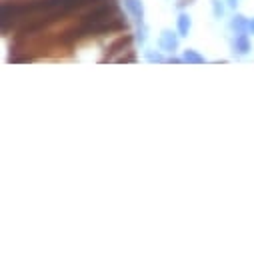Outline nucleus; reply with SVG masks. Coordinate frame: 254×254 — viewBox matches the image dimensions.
<instances>
[{
  "label": "nucleus",
  "instance_id": "nucleus-1",
  "mask_svg": "<svg viewBox=\"0 0 254 254\" xmlns=\"http://www.w3.org/2000/svg\"><path fill=\"white\" fill-rule=\"evenodd\" d=\"M178 38H180V34H178V32L162 30V34H160V38H158V46H160V50L174 54V52L178 50V42H180Z\"/></svg>",
  "mask_w": 254,
  "mask_h": 254
},
{
  "label": "nucleus",
  "instance_id": "nucleus-2",
  "mask_svg": "<svg viewBox=\"0 0 254 254\" xmlns=\"http://www.w3.org/2000/svg\"><path fill=\"white\" fill-rule=\"evenodd\" d=\"M124 8L136 22H144V4L142 0H124Z\"/></svg>",
  "mask_w": 254,
  "mask_h": 254
},
{
  "label": "nucleus",
  "instance_id": "nucleus-3",
  "mask_svg": "<svg viewBox=\"0 0 254 254\" xmlns=\"http://www.w3.org/2000/svg\"><path fill=\"white\" fill-rule=\"evenodd\" d=\"M232 52L238 54V56H246L250 52V38L248 34H236L234 40H232Z\"/></svg>",
  "mask_w": 254,
  "mask_h": 254
},
{
  "label": "nucleus",
  "instance_id": "nucleus-4",
  "mask_svg": "<svg viewBox=\"0 0 254 254\" xmlns=\"http://www.w3.org/2000/svg\"><path fill=\"white\" fill-rule=\"evenodd\" d=\"M182 60L186 62V64H204V62H206V58L198 50H194V48H186L182 52Z\"/></svg>",
  "mask_w": 254,
  "mask_h": 254
},
{
  "label": "nucleus",
  "instance_id": "nucleus-5",
  "mask_svg": "<svg viewBox=\"0 0 254 254\" xmlns=\"http://www.w3.org/2000/svg\"><path fill=\"white\" fill-rule=\"evenodd\" d=\"M190 28H192V20H190V16L186 12H180L178 18H176V32L180 36H188Z\"/></svg>",
  "mask_w": 254,
  "mask_h": 254
},
{
  "label": "nucleus",
  "instance_id": "nucleus-6",
  "mask_svg": "<svg viewBox=\"0 0 254 254\" xmlns=\"http://www.w3.org/2000/svg\"><path fill=\"white\" fill-rule=\"evenodd\" d=\"M230 28L234 34H244L248 32V18L242 16V14H234L232 20H230Z\"/></svg>",
  "mask_w": 254,
  "mask_h": 254
},
{
  "label": "nucleus",
  "instance_id": "nucleus-7",
  "mask_svg": "<svg viewBox=\"0 0 254 254\" xmlns=\"http://www.w3.org/2000/svg\"><path fill=\"white\" fill-rule=\"evenodd\" d=\"M212 12H214L216 18H222V14H224V6H222L220 0H212Z\"/></svg>",
  "mask_w": 254,
  "mask_h": 254
},
{
  "label": "nucleus",
  "instance_id": "nucleus-8",
  "mask_svg": "<svg viewBox=\"0 0 254 254\" xmlns=\"http://www.w3.org/2000/svg\"><path fill=\"white\" fill-rule=\"evenodd\" d=\"M146 58H148L150 62H166V58H164L160 52H148Z\"/></svg>",
  "mask_w": 254,
  "mask_h": 254
},
{
  "label": "nucleus",
  "instance_id": "nucleus-9",
  "mask_svg": "<svg viewBox=\"0 0 254 254\" xmlns=\"http://www.w3.org/2000/svg\"><path fill=\"white\" fill-rule=\"evenodd\" d=\"M188 4H192V0H178V2H176L178 8H184V6H188Z\"/></svg>",
  "mask_w": 254,
  "mask_h": 254
},
{
  "label": "nucleus",
  "instance_id": "nucleus-10",
  "mask_svg": "<svg viewBox=\"0 0 254 254\" xmlns=\"http://www.w3.org/2000/svg\"><path fill=\"white\" fill-rule=\"evenodd\" d=\"M166 62H170V64H178V62H184V60L176 58V56H170V58H166Z\"/></svg>",
  "mask_w": 254,
  "mask_h": 254
},
{
  "label": "nucleus",
  "instance_id": "nucleus-11",
  "mask_svg": "<svg viewBox=\"0 0 254 254\" xmlns=\"http://www.w3.org/2000/svg\"><path fill=\"white\" fill-rule=\"evenodd\" d=\"M248 32H250V34H254V18H250V20H248Z\"/></svg>",
  "mask_w": 254,
  "mask_h": 254
},
{
  "label": "nucleus",
  "instance_id": "nucleus-12",
  "mask_svg": "<svg viewBox=\"0 0 254 254\" xmlns=\"http://www.w3.org/2000/svg\"><path fill=\"white\" fill-rule=\"evenodd\" d=\"M226 2H228L230 8H236V6H238V0H226Z\"/></svg>",
  "mask_w": 254,
  "mask_h": 254
}]
</instances>
